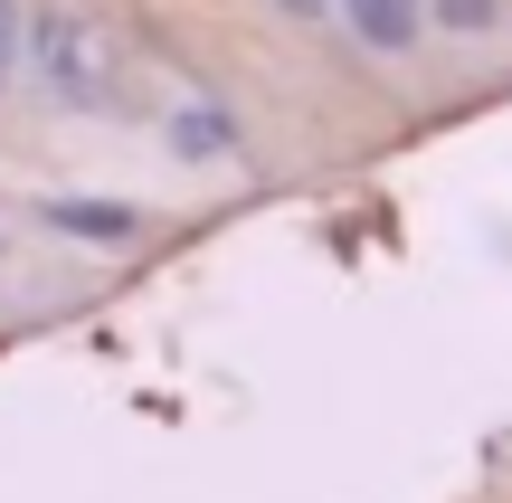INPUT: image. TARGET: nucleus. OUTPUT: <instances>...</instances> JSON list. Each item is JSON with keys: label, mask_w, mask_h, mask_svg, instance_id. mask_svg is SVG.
<instances>
[{"label": "nucleus", "mask_w": 512, "mask_h": 503, "mask_svg": "<svg viewBox=\"0 0 512 503\" xmlns=\"http://www.w3.org/2000/svg\"><path fill=\"white\" fill-rule=\"evenodd\" d=\"M38 67H48V86L67 95V105H105L114 95V48L86 29V19H67V10L38 19Z\"/></svg>", "instance_id": "nucleus-1"}, {"label": "nucleus", "mask_w": 512, "mask_h": 503, "mask_svg": "<svg viewBox=\"0 0 512 503\" xmlns=\"http://www.w3.org/2000/svg\"><path fill=\"white\" fill-rule=\"evenodd\" d=\"M332 10H342L351 38H361V48H380V57H399L408 38L427 29V0H332Z\"/></svg>", "instance_id": "nucleus-2"}, {"label": "nucleus", "mask_w": 512, "mask_h": 503, "mask_svg": "<svg viewBox=\"0 0 512 503\" xmlns=\"http://www.w3.org/2000/svg\"><path fill=\"white\" fill-rule=\"evenodd\" d=\"M437 19H446V29H484V19H494V0H437Z\"/></svg>", "instance_id": "nucleus-3"}, {"label": "nucleus", "mask_w": 512, "mask_h": 503, "mask_svg": "<svg viewBox=\"0 0 512 503\" xmlns=\"http://www.w3.org/2000/svg\"><path fill=\"white\" fill-rule=\"evenodd\" d=\"M10 57H19V10L0 0V76H10Z\"/></svg>", "instance_id": "nucleus-4"}, {"label": "nucleus", "mask_w": 512, "mask_h": 503, "mask_svg": "<svg viewBox=\"0 0 512 503\" xmlns=\"http://www.w3.org/2000/svg\"><path fill=\"white\" fill-rule=\"evenodd\" d=\"M275 10H294V19H323V10H332V0H275Z\"/></svg>", "instance_id": "nucleus-5"}]
</instances>
